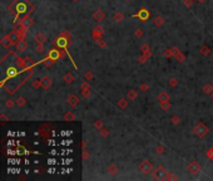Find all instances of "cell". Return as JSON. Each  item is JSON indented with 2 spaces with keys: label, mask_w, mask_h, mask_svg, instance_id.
Returning <instances> with one entry per match:
<instances>
[{
  "label": "cell",
  "mask_w": 213,
  "mask_h": 181,
  "mask_svg": "<svg viewBox=\"0 0 213 181\" xmlns=\"http://www.w3.org/2000/svg\"><path fill=\"white\" fill-rule=\"evenodd\" d=\"M8 11L11 13L14 16H15V20L18 19V16L20 15H28L34 11V5L29 1V0H14L11 4L8 5Z\"/></svg>",
  "instance_id": "cell-1"
},
{
  "label": "cell",
  "mask_w": 213,
  "mask_h": 181,
  "mask_svg": "<svg viewBox=\"0 0 213 181\" xmlns=\"http://www.w3.org/2000/svg\"><path fill=\"white\" fill-rule=\"evenodd\" d=\"M169 171L164 167L163 165H157L154 167V170L152 171V176L154 180H167Z\"/></svg>",
  "instance_id": "cell-2"
},
{
  "label": "cell",
  "mask_w": 213,
  "mask_h": 181,
  "mask_svg": "<svg viewBox=\"0 0 213 181\" xmlns=\"http://www.w3.org/2000/svg\"><path fill=\"white\" fill-rule=\"evenodd\" d=\"M138 169L143 175H149V174H152V171L154 170V165H153V162H150L149 160L144 159V160H142L139 162Z\"/></svg>",
  "instance_id": "cell-3"
},
{
  "label": "cell",
  "mask_w": 213,
  "mask_h": 181,
  "mask_svg": "<svg viewBox=\"0 0 213 181\" xmlns=\"http://www.w3.org/2000/svg\"><path fill=\"white\" fill-rule=\"evenodd\" d=\"M193 132H194V134L197 137L203 138L208 132H209V129H208V127L203 122H198L196 126L193 127Z\"/></svg>",
  "instance_id": "cell-4"
},
{
  "label": "cell",
  "mask_w": 213,
  "mask_h": 181,
  "mask_svg": "<svg viewBox=\"0 0 213 181\" xmlns=\"http://www.w3.org/2000/svg\"><path fill=\"white\" fill-rule=\"evenodd\" d=\"M187 169H188V172L191 174V175H193V176H196V175H198L202 171V166H201V164L199 162H197V161H191L188 164V166H187Z\"/></svg>",
  "instance_id": "cell-5"
},
{
  "label": "cell",
  "mask_w": 213,
  "mask_h": 181,
  "mask_svg": "<svg viewBox=\"0 0 213 181\" xmlns=\"http://www.w3.org/2000/svg\"><path fill=\"white\" fill-rule=\"evenodd\" d=\"M69 44H70V39L67 38V36H64V35H61V34L55 39V45L59 49H67V47Z\"/></svg>",
  "instance_id": "cell-6"
},
{
  "label": "cell",
  "mask_w": 213,
  "mask_h": 181,
  "mask_svg": "<svg viewBox=\"0 0 213 181\" xmlns=\"http://www.w3.org/2000/svg\"><path fill=\"white\" fill-rule=\"evenodd\" d=\"M150 15H152V11H149L147 8H142L138 13L134 14L133 18H139L142 21H147L150 18Z\"/></svg>",
  "instance_id": "cell-7"
},
{
  "label": "cell",
  "mask_w": 213,
  "mask_h": 181,
  "mask_svg": "<svg viewBox=\"0 0 213 181\" xmlns=\"http://www.w3.org/2000/svg\"><path fill=\"white\" fill-rule=\"evenodd\" d=\"M80 94H82L84 98H90L92 97V89H90V86L88 84V81L83 82L82 86H80Z\"/></svg>",
  "instance_id": "cell-8"
},
{
  "label": "cell",
  "mask_w": 213,
  "mask_h": 181,
  "mask_svg": "<svg viewBox=\"0 0 213 181\" xmlns=\"http://www.w3.org/2000/svg\"><path fill=\"white\" fill-rule=\"evenodd\" d=\"M8 36H9V39H10V41L13 43V45H16L18 41H20L23 39L21 33H19L16 29H14V30L10 31V33H8Z\"/></svg>",
  "instance_id": "cell-9"
},
{
  "label": "cell",
  "mask_w": 213,
  "mask_h": 181,
  "mask_svg": "<svg viewBox=\"0 0 213 181\" xmlns=\"http://www.w3.org/2000/svg\"><path fill=\"white\" fill-rule=\"evenodd\" d=\"M20 21H21V24H23V28H24L25 30H28V29H30V28L34 25V20L30 18V15L28 14V15H25L24 18H21L20 19Z\"/></svg>",
  "instance_id": "cell-10"
},
{
  "label": "cell",
  "mask_w": 213,
  "mask_h": 181,
  "mask_svg": "<svg viewBox=\"0 0 213 181\" xmlns=\"http://www.w3.org/2000/svg\"><path fill=\"white\" fill-rule=\"evenodd\" d=\"M14 64H15V67L19 69V71H24L26 69V66H25V59L19 57V55H15V59H14Z\"/></svg>",
  "instance_id": "cell-11"
},
{
  "label": "cell",
  "mask_w": 213,
  "mask_h": 181,
  "mask_svg": "<svg viewBox=\"0 0 213 181\" xmlns=\"http://www.w3.org/2000/svg\"><path fill=\"white\" fill-rule=\"evenodd\" d=\"M79 97L77 94H70L68 98H67V103L68 106H70L72 108H75V107H78V104H79Z\"/></svg>",
  "instance_id": "cell-12"
},
{
  "label": "cell",
  "mask_w": 213,
  "mask_h": 181,
  "mask_svg": "<svg viewBox=\"0 0 213 181\" xmlns=\"http://www.w3.org/2000/svg\"><path fill=\"white\" fill-rule=\"evenodd\" d=\"M174 52H176V54H174V58H176V60L178 63H184L187 60V57H186V54H184L183 52H181L177 47H174Z\"/></svg>",
  "instance_id": "cell-13"
},
{
  "label": "cell",
  "mask_w": 213,
  "mask_h": 181,
  "mask_svg": "<svg viewBox=\"0 0 213 181\" xmlns=\"http://www.w3.org/2000/svg\"><path fill=\"white\" fill-rule=\"evenodd\" d=\"M93 19L95 21H103L105 19V13H104L102 9H97V10L93 13Z\"/></svg>",
  "instance_id": "cell-14"
},
{
  "label": "cell",
  "mask_w": 213,
  "mask_h": 181,
  "mask_svg": "<svg viewBox=\"0 0 213 181\" xmlns=\"http://www.w3.org/2000/svg\"><path fill=\"white\" fill-rule=\"evenodd\" d=\"M40 79H41V88H44V89H49V88L51 87V84H53L51 78L48 77V76H44L43 78H40Z\"/></svg>",
  "instance_id": "cell-15"
},
{
  "label": "cell",
  "mask_w": 213,
  "mask_h": 181,
  "mask_svg": "<svg viewBox=\"0 0 213 181\" xmlns=\"http://www.w3.org/2000/svg\"><path fill=\"white\" fill-rule=\"evenodd\" d=\"M48 58L53 59L54 62H55V60H58L59 58H61L60 49H59V50H56V49H51V50H49V53H48Z\"/></svg>",
  "instance_id": "cell-16"
},
{
  "label": "cell",
  "mask_w": 213,
  "mask_h": 181,
  "mask_svg": "<svg viewBox=\"0 0 213 181\" xmlns=\"http://www.w3.org/2000/svg\"><path fill=\"white\" fill-rule=\"evenodd\" d=\"M15 47H16V52H20V53L21 52H25L26 48H28V43L24 40V38H23L20 41H18Z\"/></svg>",
  "instance_id": "cell-17"
},
{
  "label": "cell",
  "mask_w": 213,
  "mask_h": 181,
  "mask_svg": "<svg viewBox=\"0 0 213 181\" xmlns=\"http://www.w3.org/2000/svg\"><path fill=\"white\" fill-rule=\"evenodd\" d=\"M140 52H142L140 54H145L148 58H152V52H150V48L147 43H143L140 45Z\"/></svg>",
  "instance_id": "cell-18"
},
{
  "label": "cell",
  "mask_w": 213,
  "mask_h": 181,
  "mask_svg": "<svg viewBox=\"0 0 213 181\" xmlns=\"http://www.w3.org/2000/svg\"><path fill=\"white\" fill-rule=\"evenodd\" d=\"M34 40H35V43H43L44 44L45 41H46V36L44 33H41V31H38V33L34 35Z\"/></svg>",
  "instance_id": "cell-19"
},
{
  "label": "cell",
  "mask_w": 213,
  "mask_h": 181,
  "mask_svg": "<svg viewBox=\"0 0 213 181\" xmlns=\"http://www.w3.org/2000/svg\"><path fill=\"white\" fill-rule=\"evenodd\" d=\"M157 101H158V102H165V101H169V94H168L165 91L159 92V93L157 94Z\"/></svg>",
  "instance_id": "cell-20"
},
{
  "label": "cell",
  "mask_w": 213,
  "mask_h": 181,
  "mask_svg": "<svg viewBox=\"0 0 213 181\" xmlns=\"http://www.w3.org/2000/svg\"><path fill=\"white\" fill-rule=\"evenodd\" d=\"M75 81V76L72 73V72H67L64 76V82L68 83V84H72V83Z\"/></svg>",
  "instance_id": "cell-21"
},
{
  "label": "cell",
  "mask_w": 213,
  "mask_h": 181,
  "mask_svg": "<svg viewBox=\"0 0 213 181\" xmlns=\"http://www.w3.org/2000/svg\"><path fill=\"white\" fill-rule=\"evenodd\" d=\"M164 23H165V19H164L163 16H160V15H157V16H155L154 19H153V24H154L155 26H159V28H160V26L164 25Z\"/></svg>",
  "instance_id": "cell-22"
},
{
  "label": "cell",
  "mask_w": 213,
  "mask_h": 181,
  "mask_svg": "<svg viewBox=\"0 0 213 181\" xmlns=\"http://www.w3.org/2000/svg\"><path fill=\"white\" fill-rule=\"evenodd\" d=\"M124 18H125V15L122 11H117V13H114V15H113V19H114V21L118 23V24L124 20Z\"/></svg>",
  "instance_id": "cell-23"
},
{
  "label": "cell",
  "mask_w": 213,
  "mask_h": 181,
  "mask_svg": "<svg viewBox=\"0 0 213 181\" xmlns=\"http://www.w3.org/2000/svg\"><path fill=\"white\" fill-rule=\"evenodd\" d=\"M0 44H1L4 48H10V45H13V43L10 41V39H9L8 34L4 36V38H1V40H0Z\"/></svg>",
  "instance_id": "cell-24"
},
{
  "label": "cell",
  "mask_w": 213,
  "mask_h": 181,
  "mask_svg": "<svg viewBox=\"0 0 213 181\" xmlns=\"http://www.w3.org/2000/svg\"><path fill=\"white\" fill-rule=\"evenodd\" d=\"M117 104L120 109H125L128 107V104H129V102H128V98H120V99H118Z\"/></svg>",
  "instance_id": "cell-25"
},
{
  "label": "cell",
  "mask_w": 213,
  "mask_h": 181,
  "mask_svg": "<svg viewBox=\"0 0 213 181\" xmlns=\"http://www.w3.org/2000/svg\"><path fill=\"white\" fill-rule=\"evenodd\" d=\"M15 102H16V106H18V107H20V108H23V107H25V106H26V98H25V97L19 96L18 98L15 99Z\"/></svg>",
  "instance_id": "cell-26"
},
{
  "label": "cell",
  "mask_w": 213,
  "mask_h": 181,
  "mask_svg": "<svg viewBox=\"0 0 213 181\" xmlns=\"http://www.w3.org/2000/svg\"><path fill=\"white\" fill-rule=\"evenodd\" d=\"M18 73H19V69H18L16 67H9V68H8V71H6V74H8V77H9V78L15 77Z\"/></svg>",
  "instance_id": "cell-27"
},
{
  "label": "cell",
  "mask_w": 213,
  "mask_h": 181,
  "mask_svg": "<svg viewBox=\"0 0 213 181\" xmlns=\"http://www.w3.org/2000/svg\"><path fill=\"white\" fill-rule=\"evenodd\" d=\"M202 91L204 92L206 94H212L213 93V84H212V83H206V84L203 86Z\"/></svg>",
  "instance_id": "cell-28"
},
{
  "label": "cell",
  "mask_w": 213,
  "mask_h": 181,
  "mask_svg": "<svg viewBox=\"0 0 213 181\" xmlns=\"http://www.w3.org/2000/svg\"><path fill=\"white\" fill-rule=\"evenodd\" d=\"M174 54H176V52H174V48H168V49H165L164 52H163V55L165 58H174Z\"/></svg>",
  "instance_id": "cell-29"
},
{
  "label": "cell",
  "mask_w": 213,
  "mask_h": 181,
  "mask_svg": "<svg viewBox=\"0 0 213 181\" xmlns=\"http://www.w3.org/2000/svg\"><path fill=\"white\" fill-rule=\"evenodd\" d=\"M127 97H128V99L134 101V99H137V97H138V92L134 91V89H129L127 92Z\"/></svg>",
  "instance_id": "cell-30"
},
{
  "label": "cell",
  "mask_w": 213,
  "mask_h": 181,
  "mask_svg": "<svg viewBox=\"0 0 213 181\" xmlns=\"http://www.w3.org/2000/svg\"><path fill=\"white\" fill-rule=\"evenodd\" d=\"M178 83H179V81H178V78H176V77H170L168 79V86L170 88H176L178 86Z\"/></svg>",
  "instance_id": "cell-31"
},
{
  "label": "cell",
  "mask_w": 213,
  "mask_h": 181,
  "mask_svg": "<svg viewBox=\"0 0 213 181\" xmlns=\"http://www.w3.org/2000/svg\"><path fill=\"white\" fill-rule=\"evenodd\" d=\"M102 35H103V33L98 31L97 29H94V30L92 31V38H93L94 40H97V41H99V40L102 39Z\"/></svg>",
  "instance_id": "cell-32"
},
{
  "label": "cell",
  "mask_w": 213,
  "mask_h": 181,
  "mask_svg": "<svg viewBox=\"0 0 213 181\" xmlns=\"http://www.w3.org/2000/svg\"><path fill=\"white\" fill-rule=\"evenodd\" d=\"M64 119L68 121V122H72V121H74V119H75V114H74V112H72V111L67 112V113L64 114Z\"/></svg>",
  "instance_id": "cell-33"
},
{
  "label": "cell",
  "mask_w": 213,
  "mask_h": 181,
  "mask_svg": "<svg viewBox=\"0 0 213 181\" xmlns=\"http://www.w3.org/2000/svg\"><path fill=\"white\" fill-rule=\"evenodd\" d=\"M118 171H119V169H118V166L117 165H110L109 167H108V172H109L110 175H117L118 174Z\"/></svg>",
  "instance_id": "cell-34"
},
{
  "label": "cell",
  "mask_w": 213,
  "mask_h": 181,
  "mask_svg": "<svg viewBox=\"0 0 213 181\" xmlns=\"http://www.w3.org/2000/svg\"><path fill=\"white\" fill-rule=\"evenodd\" d=\"M170 107H172V103L169 101H165V102H160V108L163 111H169Z\"/></svg>",
  "instance_id": "cell-35"
},
{
  "label": "cell",
  "mask_w": 213,
  "mask_h": 181,
  "mask_svg": "<svg viewBox=\"0 0 213 181\" xmlns=\"http://www.w3.org/2000/svg\"><path fill=\"white\" fill-rule=\"evenodd\" d=\"M199 53H201L202 55H204V57H206V55H209V54H211V49L208 48L207 45H202L201 49H199Z\"/></svg>",
  "instance_id": "cell-36"
},
{
  "label": "cell",
  "mask_w": 213,
  "mask_h": 181,
  "mask_svg": "<svg viewBox=\"0 0 213 181\" xmlns=\"http://www.w3.org/2000/svg\"><path fill=\"white\" fill-rule=\"evenodd\" d=\"M99 136H100L102 138H107L108 136H109V129L108 128H102V129H99Z\"/></svg>",
  "instance_id": "cell-37"
},
{
  "label": "cell",
  "mask_w": 213,
  "mask_h": 181,
  "mask_svg": "<svg viewBox=\"0 0 213 181\" xmlns=\"http://www.w3.org/2000/svg\"><path fill=\"white\" fill-rule=\"evenodd\" d=\"M24 59H25V66H26L28 69H30L33 66H34V60H33V58H30V57H25Z\"/></svg>",
  "instance_id": "cell-38"
},
{
  "label": "cell",
  "mask_w": 213,
  "mask_h": 181,
  "mask_svg": "<svg viewBox=\"0 0 213 181\" xmlns=\"http://www.w3.org/2000/svg\"><path fill=\"white\" fill-rule=\"evenodd\" d=\"M82 157H83V160L84 161H88V160H90V152H89L87 148H83V154H82Z\"/></svg>",
  "instance_id": "cell-39"
},
{
  "label": "cell",
  "mask_w": 213,
  "mask_h": 181,
  "mask_svg": "<svg viewBox=\"0 0 213 181\" xmlns=\"http://www.w3.org/2000/svg\"><path fill=\"white\" fill-rule=\"evenodd\" d=\"M134 36H135V38H143V36H144V30L142 29V28H138V29H135V31H134Z\"/></svg>",
  "instance_id": "cell-40"
},
{
  "label": "cell",
  "mask_w": 213,
  "mask_h": 181,
  "mask_svg": "<svg viewBox=\"0 0 213 181\" xmlns=\"http://www.w3.org/2000/svg\"><path fill=\"white\" fill-rule=\"evenodd\" d=\"M93 126H94V128L95 129H102L103 128V121L102 119H97V121H94V123H93Z\"/></svg>",
  "instance_id": "cell-41"
},
{
  "label": "cell",
  "mask_w": 213,
  "mask_h": 181,
  "mask_svg": "<svg viewBox=\"0 0 213 181\" xmlns=\"http://www.w3.org/2000/svg\"><path fill=\"white\" fill-rule=\"evenodd\" d=\"M181 121H182L181 117H179V116H177V114L176 116H172V118H170V122H172L174 126H177V124L181 123Z\"/></svg>",
  "instance_id": "cell-42"
},
{
  "label": "cell",
  "mask_w": 213,
  "mask_h": 181,
  "mask_svg": "<svg viewBox=\"0 0 213 181\" xmlns=\"http://www.w3.org/2000/svg\"><path fill=\"white\" fill-rule=\"evenodd\" d=\"M15 104H16V102L13 101L11 98H8V99L5 101V107H6V108H13Z\"/></svg>",
  "instance_id": "cell-43"
},
{
  "label": "cell",
  "mask_w": 213,
  "mask_h": 181,
  "mask_svg": "<svg viewBox=\"0 0 213 181\" xmlns=\"http://www.w3.org/2000/svg\"><path fill=\"white\" fill-rule=\"evenodd\" d=\"M31 86L34 89H39V88L41 87V79H34L31 83Z\"/></svg>",
  "instance_id": "cell-44"
},
{
  "label": "cell",
  "mask_w": 213,
  "mask_h": 181,
  "mask_svg": "<svg viewBox=\"0 0 213 181\" xmlns=\"http://www.w3.org/2000/svg\"><path fill=\"white\" fill-rule=\"evenodd\" d=\"M155 152H157L158 155H163V154H165V147L162 145H158L155 147Z\"/></svg>",
  "instance_id": "cell-45"
},
{
  "label": "cell",
  "mask_w": 213,
  "mask_h": 181,
  "mask_svg": "<svg viewBox=\"0 0 213 181\" xmlns=\"http://www.w3.org/2000/svg\"><path fill=\"white\" fill-rule=\"evenodd\" d=\"M148 59H149V58L147 57L145 54H140V55H139V58H138V62H139L140 64H145L147 62H148Z\"/></svg>",
  "instance_id": "cell-46"
},
{
  "label": "cell",
  "mask_w": 213,
  "mask_h": 181,
  "mask_svg": "<svg viewBox=\"0 0 213 181\" xmlns=\"http://www.w3.org/2000/svg\"><path fill=\"white\" fill-rule=\"evenodd\" d=\"M194 1L196 0H183V4L187 9H191L193 6V4H194Z\"/></svg>",
  "instance_id": "cell-47"
},
{
  "label": "cell",
  "mask_w": 213,
  "mask_h": 181,
  "mask_svg": "<svg viewBox=\"0 0 213 181\" xmlns=\"http://www.w3.org/2000/svg\"><path fill=\"white\" fill-rule=\"evenodd\" d=\"M206 156L208 157V160H211V161H213V146L212 147H209L207 150V152H206Z\"/></svg>",
  "instance_id": "cell-48"
},
{
  "label": "cell",
  "mask_w": 213,
  "mask_h": 181,
  "mask_svg": "<svg viewBox=\"0 0 213 181\" xmlns=\"http://www.w3.org/2000/svg\"><path fill=\"white\" fill-rule=\"evenodd\" d=\"M84 78H85V81L90 82V81L93 79V72L87 71V72H85V74H84Z\"/></svg>",
  "instance_id": "cell-49"
},
{
  "label": "cell",
  "mask_w": 213,
  "mask_h": 181,
  "mask_svg": "<svg viewBox=\"0 0 213 181\" xmlns=\"http://www.w3.org/2000/svg\"><path fill=\"white\" fill-rule=\"evenodd\" d=\"M148 89H149V86L145 82L142 83V84L139 86V91H140V92H148Z\"/></svg>",
  "instance_id": "cell-50"
},
{
  "label": "cell",
  "mask_w": 213,
  "mask_h": 181,
  "mask_svg": "<svg viewBox=\"0 0 213 181\" xmlns=\"http://www.w3.org/2000/svg\"><path fill=\"white\" fill-rule=\"evenodd\" d=\"M43 63H44V66H45V67H51V66L54 64V60H53V59H50V58H46Z\"/></svg>",
  "instance_id": "cell-51"
},
{
  "label": "cell",
  "mask_w": 213,
  "mask_h": 181,
  "mask_svg": "<svg viewBox=\"0 0 213 181\" xmlns=\"http://www.w3.org/2000/svg\"><path fill=\"white\" fill-rule=\"evenodd\" d=\"M36 50L38 52H43V50H44V44L43 43H36Z\"/></svg>",
  "instance_id": "cell-52"
},
{
  "label": "cell",
  "mask_w": 213,
  "mask_h": 181,
  "mask_svg": "<svg viewBox=\"0 0 213 181\" xmlns=\"http://www.w3.org/2000/svg\"><path fill=\"white\" fill-rule=\"evenodd\" d=\"M167 180H178V177L174 174L172 172H168V176H167Z\"/></svg>",
  "instance_id": "cell-53"
},
{
  "label": "cell",
  "mask_w": 213,
  "mask_h": 181,
  "mask_svg": "<svg viewBox=\"0 0 213 181\" xmlns=\"http://www.w3.org/2000/svg\"><path fill=\"white\" fill-rule=\"evenodd\" d=\"M98 45H99V47H100V48H105V47H107V43H105V40L100 39V40L98 41Z\"/></svg>",
  "instance_id": "cell-54"
},
{
  "label": "cell",
  "mask_w": 213,
  "mask_h": 181,
  "mask_svg": "<svg viewBox=\"0 0 213 181\" xmlns=\"http://www.w3.org/2000/svg\"><path fill=\"white\" fill-rule=\"evenodd\" d=\"M61 35H64V36H67V38H69V39H70V38H72V33H70V31H69V30H64V31H63V33H61Z\"/></svg>",
  "instance_id": "cell-55"
},
{
  "label": "cell",
  "mask_w": 213,
  "mask_h": 181,
  "mask_svg": "<svg viewBox=\"0 0 213 181\" xmlns=\"http://www.w3.org/2000/svg\"><path fill=\"white\" fill-rule=\"evenodd\" d=\"M94 29H97L98 31H100V33H104V29H103V26H100V25H97Z\"/></svg>",
  "instance_id": "cell-56"
},
{
  "label": "cell",
  "mask_w": 213,
  "mask_h": 181,
  "mask_svg": "<svg viewBox=\"0 0 213 181\" xmlns=\"http://www.w3.org/2000/svg\"><path fill=\"white\" fill-rule=\"evenodd\" d=\"M0 118H1L3 121H5V122H6V121H9V118L6 117V116H5V114H3V113H1V114H0Z\"/></svg>",
  "instance_id": "cell-57"
},
{
  "label": "cell",
  "mask_w": 213,
  "mask_h": 181,
  "mask_svg": "<svg viewBox=\"0 0 213 181\" xmlns=\"http://www.w3.org/2000/svg\"><path fill=\"white\" fill-rule=\"evenodd\" d=\"M85 147H87V141L83 140L82 141V148H85Z\"/></svg>",
  "instance_id": "cell-58"
},
{
  "label": "cell",
  "mask_w": 213,
  "mask_h": 181,
  "mask_svg": "<svg viewBox=\"0 0 213 181\" xmlns=\"http://www.w3.org/2000/svg\"><path fill=\"white\" fill-rule=\"evenodd\" d=\"M196 1H197V3H199V4H203V3H206L207 0H196Z\"/></svg>",
  "instance_id": "cell-59"
},
{
  "label": "cell",
  "mask_w": 213,
  "mask_h": 181,
  "mask_svg": "<svg viewBox=\"0 0 213 181\" xmlns=\"http://www.w3.org/2000/svg\"><path fill=\"white\" fill-rule=\"evenodd\" d=\"M70 1H73V3H77V1H79V0H70Z\"/></svg>",
  "instance_id": "cell-60"
},
{
  "label": "cell",
  "mask_w": 213,
  "mask_h": 181,
  "mask_svg": "<svg viewBox=\"0 0 213 181\" xmlns=\"http://www.w3.org/2000/svg\"><path fill=\"white\" fill-rule=\"evenodd\" d=\"M125 1H130V0H125Z\"/></svg>",
  "instance_id": "cell-61"
},
{
  "label": "cell",
  "mask_w": 213,
  "mask_h": 181,
  "mask_svg": "<svg viewBox=\"0 0 213 181\" xmlns=\"http://www.w3.org/2000/svg\"><path fill=\"white\" fill-rule=\"evenodd\" d=\"M212 59H213V53H212Z\"/></svg>",
  "instance_id": "cell-62"
},
{
  "label": "cell",
  "mask_w": 213,
  "mask_h": 181,
  "mask_svg": "<svg viewBox=\"0 0 213 181\" xmlns=\"http://www.w3.org/2000/svg\"><path fill=\"white\" fill-rule=\"evenodd\" d=\"M211 96H212V98H213V93H212V94H211Z\"/></svg>",
  "instance_id": "cell-63"
}]
</instances>
